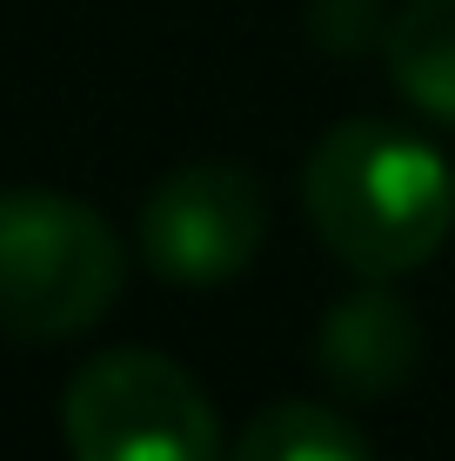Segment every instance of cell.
<instances>
[{
	"instance_id": "1",
	"label": "cell",
	"mask_w": 455,
	"mask_h": 461,
	"mask_svg": "<svg viewBox=\"0 0 455 461\" xmlns=\"http://www.w3.org/2000/svg\"><path fill=\"white\" fill-rule=\"evenodd\" d=\"M302 208L349 275L396 281L449 248L455 167L396 121H341L302 167Z\"/></svg>"
},
{
	"instance_id": "2",
	"label": "cell",
	"mask_w": 455,
	"mask_h": 461,
	"mask_svg": "<svg viewBox=\"0 0 455 461\" xmlns=\"http://www.w3.org/2000/svg\"><path fill=\"white\" fill-rule=\"evenodd\" d=\"M128 254L101 208L47 187L0 194V335L74 341L121 301Z\"/></svg>"
},
{
	"instance_id": "3",
	"label": "cell",
	"mask_w": 455,
	"mask_h": 461,
	"mask_svg": "<svg viewBox=\"0 0 455 461\" xmlns=\"http://www.w3.org/2000/svg\"><path fill=\"white\" fill-rule=\"evenodd\" d=\"M74 461H222V421L201 381L154 348H107L60 394Z\"/></svg>"
},
{
	"instance_id": "4",
	"label": "cell",
	"mask_w": 455,
	"mask_h": 461,
	"mask_svg": "<svg viewBox=\"0 0 455 461\" xmlns=\"http://www.w3.org/2000/svg\"><path fill=\"white\" fill-rule=\"evenodd\" d=\"M268 241V194L234 161H187L141 201V254L175 288H222Z\"/></svg>"
},
{
	"instance_id": "5",
	"label": "cell",
	"mask_w": 455,
	"mask_h": 461,
	"mask_svg": "<svg viewBox=\"0 0 455 461\" xmlns=\"http://www.w3.org/2000/svg\"><path fill=\"white\" fill-rule=\"evenodd\" d=\"M315 368L335 394L349 402H382L422 368V321L402 294H388L382 281H362L355 294H341L315 328Z\"/></svg>"
},
{
	"instance_id": "6",
	"label": "cell",
	"mask_w": 455,
	"mask_h": 461,
	"mask_svg": "<svg viewBox=\"0 0 455 461\" xmlns=\"http://www.w3.org/2000/svg\"><path fill=\"white\" fill-rule=\"evenodd\" d=\"M382 60L402 101L455 127V0H402L388 14Z\"/></svg>"
},
{
	"instance_id": "7",
	"label": "cell",
	"mask_w": 455,
	"mask_h": 461,
	"mask_svg": "<svg viewBox=\"0 0 455 461\" xmlns=\"http://www.w3.org/2000/svg\"><path fill=\"white\" fill-rule=\"evenodd\" d=\"M228 461H369V441L322 402H275L234 435Z\"/></svg>"
},
{
	"instance_id": "8",
	"label": "cell",
	"mask_w": 455,
	"mask_h": 461,
	"mask_svg": "<svg viewBox=\"0 0 455 461\" xmlns=\"http://www.w3.org/2000/svg\"><path fill=\"white\" fill-rule=\"evenodd\" d=\"M382 34H388L382 0H308V41L328 47L335 60L362 54V47H375Z\"/></svg>"
}]
</instances>
